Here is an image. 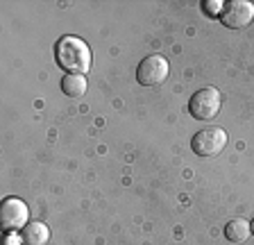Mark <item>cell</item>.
<instances>
[{
    "label": "cell",
    "instance_id": "6da1fadb",
    "mask_svg": "<svg viewBox=\"0 0 254 245\" xmlns=\"http://www.w3.org/2000/svg\"><path fill=\"white\" fill-rule=\"evenodd\" d=\"M57 64L73 75H84L91 68V48L79 37L66 34L55 46Z\"/></svg>",
    "mask_w": 254,
    "mask_h": 245
},
{
    "label": "cell",
    "instance_id": "7a4b0ae2",
    "mask_svg": "<svg viewBox=\"0 0 254 245\" xmlns=\"http://www.w3.org/2000/svg\"><path fill=\"white\" fill-rule=\"evenodd\" d=\"M189 112L197 121H211L220 112V91L213 86H204V89L195 91L193 98L189 100Z\"/></svg>",
    "mask_w": 254,
    "mask_h": 245
},
{
    "label": "cell",
    "instance_id": "3957f363",
    "mask_svg": "<svg viewBox=\"0 0 254 245\" xmlns=\"http://www.w3.org/2000/svg\"><path fill=\"white\" fill-rule=\"evenodd\" d=\"M225 145H227V134L220 127L200 129L190 141V148L197 157H216L225 150Z\"/></svg>",
    "mask_w": 254,
    "mask_h": 245
},
{
    "label": "cell",
    "instance_id": "277c9868",
    "mask_svg": "<svg viewBox=\"0 0 254 245\" xmlns=\"http://www.w3.org/2000/svg\"><path fill=\"white\" fill-rule=\"evenodd\" d=\"M27 216H30V209L18 197H5L0 204V223L5 232H18L27 227Z\"/></svg>",
    "mask_w": 254,
    "mask_h": 245
},
{
    "label": "cell",
    "instance_id": "5b68a950",
    "mask_svg": "<svg viewBox=\"0 0 254 245\" xmlns=\"http://www.w3.org/2000/svg\"><path fill=\"white\" fill-rule=\"evenodd\" d=\"M220 21L229 30H243L254 21V5L250 0H229L225 2Z\"/></svg>",
    "mask_w": 254,
    "mask_h": 245
},
{
    "label": "cell",
    "instance_id": "8992f818",
    "mask_svg": "<svg viewBox=\"0 0 254 245\" xmlns=\"http://www.w3.org/2000/svg\"><path fill=\"white\" fill-rule=\"evenodd\" d=\"M166 77H168V61L161 55L145 57L136 68V80L143 86H157L161 82H166Z\"/></svg>",
    "mask_w": 254,
    "mask_h": 245
},
{
    "label": "cell",
    "instance_id": "52a82bcc",
    "mask_svg": "<svg viewBox=\"0 0 254 245\" xmlns=\"http://www.w3.org/2000/svg\"><path fill=\"white\" fill-rule=\"evenodd\" d=\"M23 245H48L50 241V229L43 223H27V227L21 229Z\"/></svg>",
    "mask_w": 254,
    "mask_h": 245
},
{
    "label": "cell",
    "instance_id": "ba28073f",
    "mask_svg": "<svg viewBox=\"0 0 254 245\" xmlns=\"http://www.w3.org/2000/svg\"><path fill=\"white\" fill-rule=\"evenodd\" d=\"M86 77L84 75H73V73H66L62 77V91L66 93L68 98H82L86 93Z\"/></svg>",
    "mask_w": 254,
    "mask_h": 245
},
{
    "label": "cell",
    "instance_id": "9c48e42d",
    "mask_svg": "<svg viewBox=\"0 0 254 245\" xmlns=\"http://www.w3.org/2000/svg\"><path fill=\"white\" fill-rule=\"evenodd\" d=\"M250 234H252V227H250V223L243 218H234L225 225V236H227L232 243H245Z\"/></svg>",
    "mask_w": 254,
    "mask_h": 245
},
{
    "label": "cell",
    "instance_id": "30bf717a",
    "mask_svg": "<svg viewBox=\"0 0 254 245\" xmlns=\"http://www.w3.org/2000/svg\"><path fill=\"white\" fill-rule=\"evenodd\" d=\"M202 7H204V11L209 16H220L222 9H225V2H220V0H206V2H202Z\"/></svg>",
    "mask_w": 254,
    "mask_h": 245
},
{
    "label": "cell",
    "instance_id": "8fae6325",
    "mask_svg": "<svg viewBox=\"0 0 254 245\" xmlns=\"http://www.w3.org/2000/svg\"><path fill=\"white\" fill-rule=\"evenodd\" d=\"M250 227H252V234H254V220H252V223H250Z\"/></svg>",
    "mask_w": 254,
    "mask_h": 245
}]
</instances>
